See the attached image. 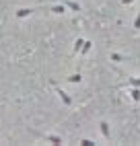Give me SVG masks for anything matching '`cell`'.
I'll return each mask as SVG.
<instances>
[{
  "label": "cell",
  "instance_id": "obj_2",
  "mask_svg": "<svg viewBox=\"0 0 140 146\" xmlns=\"http://www.w3.org/2000/svg\"><path fill=\"white\" fill-rule=\"evenodd\" d=\"M45 142H52V144H62V138L60 136H54V134H39Z\"/></svg>",
  "mask_w": 140,
  "mask_h": 146
},
{
  "label": "cell",
  "instance_id": "obj_9",
  "mask_svg": "<svg viewBox=\"0 0 140 146\" xmlns=\"http://www.w3.org/2000/svg\"><path fill=\"white\" fill-rule=\"evenodd\" d=\"M111 62H128V58L122 54H111Z\"/></svg>",
  "mask_w": 140,
  "mask_h": 146
},
{
  "label": "cell",
  "instance_id": "obj_13",
  "mask_svg": "<svg viewBox=\"0 0 140 146\" xmlns=\"http://www.w3.org/2000/svg\"><path fill=\"white\" fill-rule=\"evenodd\" d=\"M134 29H136V31H140V13H138L136 19H134Z\"/></svg>",
  "mask_w": 140,
  "mask_h": 146
},
{
  "label": "cell",
  "instance_id": "obj_6",
  "mask_svg": "<svg viewBox=\"0 0 140 146\" xmlns=\"http://www.w3.org/2000/svg\"><path fill=\"white\" fill-rule=\"evenodd\" d=\"M31 13H33V8H19V11H17V19H25Z\"/></svg>",
  "mask_w": 140,
  "mask_h": 146
},
{
  "label": "cell",
  "instance_id": "obj_11",
  "mask_svg": "<svg viewBox=\"0 0 140 146\" xmlns=\"http://www.w3.org/2000/svg\"><path fill=\"white\" fill-rule=\"evenodd\" d=\"M83 43H85V39H83V37H78V39L74 41V54H78V52H81V47H83Z\"/></svg>",
  "mask_w": 140,
  "mask_h": 146
},
{
  "label": "cell",
  "instance_id": "obj_1",
  "mask_svg": "<svg viewBox=\"0 0 140 146\" xmlns=\"http://www.w3.org/2000/svg\"><path fill=\"white\" fill-rule=\"evenodd\" d=\"M52 86H54V89H56V93L60 95V99H62V103H64V105H72V97H70L68 93H64V91H62V89H60V86H58V84H56L54 80H52Z\"/></svg>",
  "mask_w": 140,
  "mask_h": 146
},
{
  "label": "cell",
  "instance_id": "obj_15",
  "mask_svg": "<svg viewBox=\"0 0 140 146\" xmlns=\"http://www.w3.org/2000/svg\"><path fill=\"white\" fill-rule=\"evenodd\" d=\"M134 0H122V4H132Z\"/></svg>",
  "mask_w": 140,
  "mask_h": 146
},
{
  "label": "cell",
  "instance_id": "obj_4",
  "mask_svg": "<svg viewBox=\"0 0 140 146\" xmlns=\"http://www.w3.org/2000/svg\"><path fill=\"white\" fill-rule=\"evenodd\" d=\"M99 128H101V134H103L105 140H111V132H109V123L107 121H101V123H99Z\"/></svg>",
  "mask_w": 140,
  "mask_h": 146
},
{
  "label": "cell",
  "instance_id": "obj_12",
  "mask_svg": "<svg viewBox=\"0 0 140 146\" xmlns=\"http://www.w3.org/2000/svg\"><path fill=\"white\" fill-rule=\"evenodd\" d=\"M128 84L130 86H140V78H128Z\"/></svg>",
  "mask_w": 140,
  "mask_h": 146
},
{
  "label": "cell",
  "instance_id": "obj_5",
  "mask_svg": "<svg viewBox=\"0 0 140 146\" xmlns=\"http://www.w3.org/2000/svg\"><path fill=\"white\" fill-rule=\"evenodd\" d=\"M64 4H66V8H70V11L81 13V4H78V2H74V0H64Z\"/></svg>",
  "mask_w": 140,
  "mask_h": 146
},
{
  "label": "cell",
  "instance_id": "obj_8",
  "mask_svg": "<svg viewBox=\"0 0 140 146\" xmlns=\"http://www.w3.org/2000/svg\"><path fill=\"white\" fill-rule=\"evenodd\" d=\"M130 95H132V99L138 103L140 101V86H132V89H130Z\"/></svg>",
  "mask_w": 140,
  "mask_h": 146
},
{
  "label": "cell",
  "instance_id": "obj_10",
  "mask_svg": "<svg viewBox=\"0 0 140 146\" xmlns=\"http://www.w3.org/2000/svg\"><path fill=\"white\" fill-rule=\"evenodd\" d=\"M66 80H68V82H81L83 76H81V72H76V74H72V76H68Z\"/></svg>",
  "mask_w": 140,
  "mask_h": 146
},
{
  "label": "cell",
  "instance_id": "obj_3",
  "mask_svg": "<svg viewBox=\"0 0 140 146\" xmlns=\"http://www.w3.org/2000/svg\"><path fill=\"white\" fill-rule=\"evenodd\" d=\"M47 11L56 13V15H64L66 13V4H52V6H47Z\"/></svg>",
  "mask_w": 140,
  "mask_h": 146
},
{
  "label": "cell",
  "instance_id": "obj_14",
  "mask_svg": "<svg viewBox=\"0 0 140 146\" xmlns=\"http://www.w3.org/2000/svg\"><path fill=\"white\" fill-rule=\"evenodd\" d=\"M81 144H83V146H93L95 142H93V140H87V138H83V140H81Z\"/></svg>",
  "mask_w": 140,
  "mask_h": 146
},
{
  "label": "cell",
  "instance_id": "obj_7",
  "mask_svg": "<svg viewBox=\"0 0 140 146\" xmlns=\"http://www.w3.org/2000/svg\"><path fill=\"white\" fill-rule=\"evenodd\" d=\"M91 47H93V41H89V39H85V43H83V47H81V56L89 54V52H91Z\"/></svg>",
  "mask_w": 140,
  "mask_h": 146
}]
</instances>
